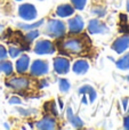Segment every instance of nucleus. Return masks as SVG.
<instances>
[{
	"label": "nucleus",
	"mask_w": 129,
	"mask_h": 130,
	"mask_svg": "<svg viewBox=\"0 0 129 130\" xmlns=\"http://www.w3.org/2000/svg\"><path fill=\"white\" fill-rule=\"evenodd\" d=\"M117 67L119 70H122V71H127L129 70V53H127L126 55H123L121 58H119L117 61Z\"/></svg>",
	"instance_id": "17"
},
{
	"label": "nucleus",
	"mask_w": 129,
	"mask_h": 130,
	"mask_svg": "<svg viewBox=\"0 0 129 130\" xmlns=\"http://www.w3.org/2000/svg\"><path fill=\"white\" fill-rule=\"evenodd\" d=\"M6 86L8 88H11L13 90L16 91H23L26 90L30 86V81L29 79L24 78V76H15V78L8 79L6 81Z\"/></svg>",
	"instance_id": "3"
},
{
	"label": "nucleus",
	"mask_w": 129,
	"mask_h": 130,
	"mask_svg": "<svg viewBox=\"0 0 129 130\" xmlns=\"http://www.w3.org/2000/svg\"><path fill=\"white\" fill-rule=\"evenodd\" d=\"M43 23H45L43 20H40L36 23H32V24H24V23H21V24H18V27H21V29H23V30H33V29L39 27L41 24H43Z\"/></svg>",
	"instance_id": "19"
},
{
	"label": "nucleus",
	"mask_w": 129,
	"mask_h": 130,
	"mask_svg": "<svg viewBox=\"0 0 129 130\" xmlns=\"http://www.w3.org/2000/svg\"><path fill=\"white\" fill-rule=\"evenodd\" d=\"M89 69V64L85 59H78L72 66V71L75 74H85Z\"/></svg>",
	"instance_id": "14"
},
{
	"label": "nucleus",
	"mask_w": 129,
	"mask_h": 130,
	"mask_svg": "<svg viewBox=\"0 0 129 130\" xmlns=\"http://www.w3.org/2000/svg\"><path fill=\"white\" fill-rule=\"evenodd\" d=\"M127 10L129 11V1H128V4H127Z\"/></svg>",
	"instance_id": "30"
},
{
	"label": "nucleus",
	"mask_w": 129,
	"mask_h": 130,
	"mask_svg": "<svg viewBox=\"0 0 129 130\" xmlns=\"http://www.w3.org/2000/svg\"><path fill=\"white\" fill-rule=\"evenodd\" d=\"M129 48V36H122L112 43V49L118 54H122Z\"/></svg>",
	"instance_id": "10"
},
{
	"label": "nucleus",
	"mask_w": 129,
	"mask_h": 130,
	"mask_svg": "<svg viewBox=\"0 0 129 130\" xmlns=\"http://www.w3.org/2000/svg\"><path fill=\"white\" fill-rule=\"evenodd\" d=\"M88 31L90 34H104L109 31V29H107L106 24H104L97 18H94V20L89 21Z\"/></svg>",
	"instance_id": "7"
},
{
	"label": "nucleus",
	"mask_w": 129,
	"mask_h": 130,
	"mask_svg": "<svg viewBox=\"0 0 129 130\" xmlns=\"http://www.w3.org/2000/svg\"><path fill=\"white\" fill-rule=\"evenodd\" d=\"M18 15L24 21H33L37 17V9L32 4H23L18 7Z\"/></svg>",
	"instance_id": "4"
},
{
	"label": "nucleus",
	"mask_w": 129,
	"mask_h": 130,
	"mask_svg": "<svg viewBox=\"0 0 129 130\" xmlns=\"http://www.w3.org/2000/svg\"><path fill=\"white\" fill-rule=\"evenodd\" d=\"M66 118H68L69 122H70L71 124H72L74 128H81V127H84V121H82L81 119H80L78 115H75L74 113L72 112V108L71 107H68V111H66Z\"/></svg>",
	"instance_id": "13"
},
{
	"label": "nucleus",
	"mask_w": 129,
	"mask_h": 130,
	"mask_svg": "<svg viewBox=\"0 0 129 130\" xmlns=\"http://www.w3.org/2000/svg\"><path fill=\"white\" fill-rule=\"evenodd\" d=\"M8 103L9 104H11V105H14V104H17V105H20L21 103H22V101H21L18 97H16V96H13V97H10V99L8 101Z\"/></svg>",
	"instance_id": "26"
},
{
	"label": "nucleus",
	"mask_w": 129,
	"mask_h": 130,
	"mask_svg": "<svg viewBox=\"0 0 129 130\" xmlns=\"http://www.w3.org/2000/svg\"><path fill=\"white\" fill-rule=\"evenodd\" d=\"M59 48L64 53L78 55V54H82L84 53V50L86 49V46H85V42L82 39L69 38L59 42Z\"/></svg>",
	"instance_id": "1"
},
{
	"label": "nucleus",
	"mask_w": 129,
	"mask_h": 130,
	"mask_svg": "<svg viewBox=\"0 0 129 130\" xmlns=\"http://www.w3.org/2000/svg\"><path fill=\"white\" fill-rule=\"evenodd\" d=\"M56 121H55L53 118L50 117H45L42 118L41 120H39L37 122L36 127L38 129H41V130H52V129H55L56 128Z\"/></svg>",
	"instance_id": "11"
},
{
	"label": "nucleus",
	"mask_w": 129,
	"mask_h": 130,
	"mask_svg": "<svg viewBox=\"0 0 129 130\" xmlns=\"http://www.w3.org/2000/svg\"><path fill=\"white\" fill-rule=\"evenodd\" d=\"M13 72V64L9 61H1L0 62V73H5L7 75L11 74Z\"/></svg>",
	"instance_id": "18"
},
{
	"label": "nucleus",
	"mask_w": 129,
	"mask_h": 130,
	"mask_svg": "<svg viewBox=\"0 0 129 130\" xmlns=\"http://www.w3.org/2000/svg\"><path fill=\"white\" fill-rule=\"evenodd\" d=\"M1 31H2V25L0 24V33H1Z\"/></svg>",
	"instance_id": "29"
},
{
	"label": "nucleus",
	"mask_w": 129,
	"mask_h": 130,
	"mask_svg": "<svg viewBox=\"0 0 129 130\" xmlns=\"http://www.w3.org/2000/svg\"><path fill=\"white\" fill-rule=\"evenodd\" d=\"M16 1H22V0H16Z\"/></svg>",
	"instance_id": "31"
},
{
	"label": "nucleus",
	"mask_w": 129,
	"mask_h": 130,
	"mask_svg": "<svg viewBox=\"0 0 129 130\" xmlns=\"http://www.w3.org/2000/svg\"><path fill=\"white\" fill-rule=\"evenodd\" d=\"M55 52V46L49 40H40L34 46V53L38 55L53 54Z\"/></svg>",
	"instance_id": "6"
},
{
	"label": "nucleus",
	"mask_w": 129,
	"mask_h": 130,
	"mask_svg": "<svg viewBox=\"0 0 129 130\" xmlns=\"http://www.w3.org/2000/svg\"><path fill=\"white\" fill-rule=\"evenodd\" d=\"M54 70L58 74H66L70 70V61L65 57H56L54 59Z\"/></svg>",
	"instance_id": "9"
},
{
	"label": "nucleus",
	"mask_w": 129,
	"mask_h": 130,
	"mask_svg": "<svg viewBox=\"0 0 129 130\" xmlns=\"http://www.w3.org/2000/svg\"><path fill=\"white\" fill-rule=\"evenodd\" d=\"M65 31H66L65 24L59 20H49L45 27L46 34L56 39L65 36Z\"/></svg>",
	"instance_id": "2"
},
{
	"label": "nucleus",
	"mask_w": 129,
	"mask_h": 130,
	"mask_svg": "<svg viewBox=\"0 0 129 130\" xmlns=\"http://www.w3.org/2000/svg\"><path fill=\"white\" fill-rule=\"evenodd\" d=\"M128 101H129V99L127 98V97L122 99V105H123V108H125V110L127 108V106H128Z\"/></svg>",
	"instance_id": "28"
},
{
	"label": "nucleus",
	"mask_w": 129,
	"mask_h": 130,
	"mask_svg": "<svg viewBox=\"0 0 129 130\" xmlns=\"http://www.w3.org/2000/svg\"><path fill=\"white\" fill-rule=\"evenodd\" d=\"M7 54H8V53H7L6 48H5L2 45H0V62H1V61H5V59H6Z\"/></svg>",
	"instance_id": "25"
},
{
	"label": "nucleus",
	"mask_w": 129,
	"mask_h": 130,
	"mask_svg": "<svg viewBox=\"0 0 129 130\" xmlns=\"http://www.w3.org/2000/svg\"><path fill=\"white\" fill-rule=\"evenodd\" d=\"M73 13H74V7L68 4L61 5L56 9V15L59 17H69V16L73 15Z\"/></svg>",
	"instance_id": "15"
},
{
	"label": "nucleus",
	"mask_w": 129,
	"mask_h": 130,
	"mask_svg": "<svg viewBox=\"0 0 129 130\" xmlns=\"http://www.w3.org/2000/svg\"><path fill=\"white\" fill-rule=\"evenodd\" d=\"M72 2V6L74 7V9H78V10H82L86 6L87 0H71Z\"/></svg>",
	"instance_id": "22"
},
{
	"label": "nucleus",
	"mask_w": 129,
	"mask_h": 130,
	"mask_svg": "<svg viewBox=\"0 0 129 130\" xmlns=\"http://www.w3.org/2000/svg\"><path fill=\"white\" fill-rule=\"evenodd\" d=\"M58 87H59V90H61L62 92H68L69 90H70L71 86H70V82H69L66 79H59Z\"/></svg>",
	"instance_id": "21"
},
{
	"label": "nucleus",
	"mask_w": 129,
	"mask_h": 130,
	"mask_svg": "<svg viewBox=\"0 0 129 130\" xmlns=\"http://www.w3.org/2000/svg\"><path fill=\"white\" fill-rule=\"evenodd\" d=\"M79 94L80 95H86V96L89 97V102H95L96 97H97V94H96L95 89H94L91 86L89 85H85V86H81L79 88Z\"/></svg>",
	"instance_id": "16"
},
{
	"label": "nucleus",
	"mask_w": 129,
	"mask_h": 130,
	"mask_svg": "<svg viewBox=\"0 0 129 130\" xmlns=\"http://www.w3.org/2000/svg\"><path fill=\"white\" fill-rule=\"evenodd\" d=\"M22 53V49L18 47H14V46H11V47H9L8 49V54L10 57H13V58H15V57H17L18 55Z\"/></svg>",
	"instance_id": "23"
},
{
	"label": "nucleus",
	"mask_w": 129,
	"mask_h": 130,
	"mask_svg": "<svg viewBox=\"0 0 129 130\" xmlns=\"http://www.w3.org/2000/svg\"><path fill=\"white\" fill-rule=\"evenodd\" d=\"M123 127H125V129L129 130V115L125 117V119H123Z\"/></svg>",
	"instance_id": "27"
},
{
	"label": "nucleus",
	"mask_w": 129,
	"mask_h": 130,
	"mask_svg": "<svg viewBox=\"0 0 129 130\" xmlns=\"http://www.w3.org/2000/svg\"><path fill=\"white\" fill-rule=\"evenodd\" d=\"M68 24H69V30H70V32L72 34H79L84 31L85 23H84L82 17L79 15L72 17L70 21H69Z\"/></svg>",
	"instance_id": "8"
},
{
	"label": "nucleus",
	"mask_w": 129,
	"mask_h": 130,
	"mask_svg": "<svg viewBox=\"0 0 129 130\" xmlns=\"http://www.w3.org/2000/svg\"><path fill=\"white\" fill-rule=\"evenodd\" d=\"M48 71H49V65L47 62L43 61V59H37L32 63L30 73L33 76H41L47 74Z\"/></svg>",
	"instance_id": "5"
},
{
	"label": "nucleus",
	"mask_w": 129,
	"mask_h": 130,
	"mask_svg": "<svg viewBox=\"0 0 129 130\" xmlns=\"http://www.w3.org/2000/svg\"><path fill=\"white\" fill-rule=\"evenodd\" d=\"M128 113H129V108H128Z\"/></svg>",
	"instance_id": "32"
},
{
	"label": "nucleus",
	"mask_w": 129,
	"mask_h": 130,
	"mask_svg": "<svg viewBox=\"0 0 129 130\" xmlns=\"http://www.w3.org/2000/svg\"><path fill=\"white\" fill-rule=\"evenodd\" d=\"M91 13L95 14L96 16H100V17H102V16L105 15V9L102 8V7H96V8L91 9Z\"/></svg>",
	"instance_id": "24"
},
{
	"label": "nucleus",
	"mask_w": 129,
	"mask_h": 130,
	"mask_svg": "<svg viewBox=\"0 0 129 130\" xmlns=\"http://www.w3.org/2000/svg\"><path fill=\"white\" fill-rule=\"evenodd\" d=\"M38 37H39V31H37V30H32V31H30L29 30V32L24 36V39L26 40L27 43H31L32 41H33L34 39H37Z\"/></svg>",
	"instance_id": "20"
},
{
	"label": "nucleus",
	"mask_w": 129,
	"mask_h": 130,
	"mask_svg": "<svg viewBox=\"0 0 129 130\" xmlns=\"http://www.w3.org/2000/svg\"><path fill=\"white\" fill-rule=\"evenodd\" d=\"M29 64H30V57L27 55H22L16 61V71L21 74L25 73L27 71V69H29Z\"/></svg>",
	"instance_id": "12"
}]
</instances>
